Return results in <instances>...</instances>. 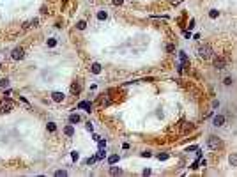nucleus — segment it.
<instances>
[{
	"label": "nucleus",
	"instance_id": "nucleus-1",
	"mask_svg": "<svg viewBox=\"0 0 237 177\" xmlns=\"http://www.w3.org/2000/svg\"><path fill=\"white\" fill-rule=\"evenodd\" d=\"M197 53H198V57L200 59H203V60H207V59H211L212 57V48L209 46V44H200L198 46V50H197Z\"/></svg>",
	"mask_w": 237,
	"mask_h": 177
},
{
	"label": "nucleus",
	"instance_id": "nucleus-2",
	"mask_svg": "<svg viewBox=\"0 0 237 177\" xmlns=\"http://www.w3.org/2000/svg\"><path fill=\"white\" fill-rule=\"evenodd\" d=\"M207 147L212 149V151H218V149L221 147V140L216 138V137H209V138H207Z\"/></svg>",
	"mask_w": 237,
	"mask_h": 177
},
{
	"label": "nucleus",
	"instance_id": "nucleus-3",
	"mask_svg": "<svg viewBox=\"0 0 237 177\" xmlns=\"http://www.w3.org/2000/svg\"><path fill=\"white\" fill-rule=\"evenodd\" d=\"M11 57H13L14 60H21V59L25 57L23 48H14V50H13V53H11Z\"/></svg>",
	"mask_w": 237,
	"mask_h": 177
},
{
	"label": "nucleus",
	"instance_id": "nucleus-4",
	"mask_svg": "<svg viewBox=\"0 0 237 177\" xmlns=\"http://www.w3.org/2000/svg\"><path fill=\"white\" fill-rule=\"evenodd\" d=\"M11 108H13V103L7 99V101H4L2 105H0V113H9V112H11Z\"/></svg>",
	"mask_w": 237,
	"mask_h": 177
},
{
	"label": "nucleus",
	"instance_id": "nucleus-5",
	"mask_svg": "<svg viewBox=\"0 0 237 177\" xmlns=\"http://www.w3.org/2000/svg\"><path fill=\"white\" fill-rule=\"evenodd\" d=\"M214 67H216V69H225V67H226V59L218 57V59L214 60Z\"/></svg>",
	"mask_w": 237,
	"mask_h": 177
},
{
	"label": "nucleus",
	"instance_id": "nucleus-6",
	"mask_svg": "<svg viewBox=\"0 0 237 177\" xmlns=\"http://www.w3.org/2000/svg\"><path fill=\"white\" fill-rule=\"evenodd\" d=\"M64 92H58V90H55V92H51V99H53L55 103H62L64 101Z\"/></svg>",
	"mask_w": 237,
	"mask_h": 177
},
{
	"label": "nucleus",
	"instance_id": "nucleus-7",
	"mask_svg": "<svg viewBox=\"0 0 237 177\" xmlns=\"http://www.w3.org/2000/svg\"><path fill=\"white\" fill-rule=\"evenodd\" d=\"M212 124L216 128H221L223 124H225V115H216L214 119H212Z\"/></svg>",
	"mask_w": 237,
	"mask_h": 177
},
{
	"label": "nucleus",
	"instance_id": "nucleus-8",
	"mask_svg": "<svg viewBox=\"0 0 237 177\" xmlns=\"http://www.w3.org/2000/svg\"><path fill=\"white\" fill-rule=\"evenodd\" d=\"M90 71L94 73V75H99V73H101V64H97V62H94V64L90 66Z\"/></svg>",
	"mask_w": 237,
	"mask_h": 177
},
{
	"label": "nucleus",
	"instance_id": "nucleus-9",
	"mask_svg": "<svg viewBox=\"0 0 237 177\" xmlns=\"http://www.w3.org/2000/svg\"><path fill=\"white\" fill-rule=\"evenodd\" d=\"M228 163H230V166H237V152L230 154V158H228Z\"/></svg>",
	"mask_w": 237,
	"mask_h": 177
},
{
	"label": "nucleus",
	"instance_id": "nucleus-10",
	"mask_svg": "<svg viewBox=\"0 0 237 177\" xmlns=\"http://www.w3.org/2000/svg\"><path fill=\"white\" fill-rule=\"evenodd\" d=\"M69 122H71V124L80 122V115H78V113H71V115H69Z\"/></svg>",
	"mask_w": 237,
	"mask_h": 177
},
{
	"label": "nucleus",
	"instance_id": "nucleus-11",
	"mask_svg": "<svg viewBox=\"0 0 237 177\" xmlns=\"http://www.w3.org/2000/svg\"><path fill=\"white\" fill-rule=\"evenodd\" d=\"M64 133L67 135V137H73V135H75V128L69 124V126H66V128H64Z\"/></svg>",
	"mask_w": 237,
	"mask_h": 177
},
{
	"label": "nucleus",
	"instance_id": "nucleus-12",
	"mask_svg": "<svg viewBox=\"0 0 237 177\" xmlns=\"http://www.w3.org/2000/svg\"><path fill=\"white\" fill-rule=\"evenodd\" d=\"M80 90H81V85H80L78 81H75V83H73V87H71V92H73V94H78Z\"/></svg>",
	"mask_w": 237,
	"mask_h": 177
},
{
	"label": "nucleus",
	"instance_id": "nucleus-13",
	"mask_svg": "<svg viewBox=\"0 0 237 177\" xmlns=\"http://www.w3.org/2000/svg\"><path fill=\"white\" fill-rule=\"evenodd\" d=\"M37 18H34V20H30V22H27L25 25H23V28H28V27H37Z\"/></svg>",
	"mask_w": 237,
	"mask_h": 177
},
{
	"label": "nucleus",
	"instance_id": "nucleus-14",
	"mask_svg": "<svg viewBox=\"0 0 237 177\" xmlns=\"http://www.w3.org/2000/svg\"><path fill=\"white\" fill-rule=\"evenodd\" d=\"M78 106H80V108H85L87 112H90V110H92V105H90V103H87V101H81Z\"/></svg>",
	"mask_w": 237,
	"mask_h": 177
},
{
	"label": "nucleus",
	"instance_id": "nucleus-15",
	"mask_svg": "<svg viewBox=\"0 0 237 177\" xmlns=\"http://www.w3.org/2000/svg\"><path fill=\"white\" fill-rule=\"evenodd\" d=\"M110 174H111V175H120V174H122V168H117V166H111V168H110Z\"/></svg>",
	"mask_w": 237,
	"mask_h": 177
},
{
	"label": "nucleus",
	"instance_id": "nucleus-16",
	"mask_svg": "<svg viewBox=\"0 0 237 177\" xmlns=\"http://www.w3.org/2000/svg\"><path fill=\"white\" fill-rule=\"evenodd\" d=\"M108 18V13L106 11H99L97 13V20H101V22H103V20H106Z\"/></svg>",
	"mask_w": 237,
	"mask_h": 177
},
{
	"label": "nucleus",
	"instance_id": "nucleus-17",
	"mask_svg": "<svg viewBox=\"0 0 237 177\" xmlns=\"http://www.w3.org/2000/svg\"><path fill=\"white\" fill-rule=\"evenodd\" d=\"M46 128H48V131H50V133H55V131H57L55 122H48V126H46Z\"/></svg>",
	"mask_w": 237,
	"mask_h": 177
},
{
	"label": "nucleus",
	"instance_id": "nucleus-18",
	"mask_svg": "<svg viewBox=\"0 0 237 177\" xmlns=\"http://www.w3.org/2000/svg\"><path fill=\"white\" fill-rule=\"evenodd\" d=\"M117 161H119V154H113V156H110V158H108V163H110V165L117 163Z\"/></svg>",
	"mask_w": 237,
	"mask_h": 177
},
{
	"label": "nucleus",
	"instance_id": "nucleus-19",
	"mask_svg": "<svg viewBox=\"0 0 237 177\" xmlns=\"http://www.w3.org/2000/svg\"><path fill=\"white\" fill-rule=\"evenodd\" d=\"M76 27H78V30H85V28H87V23H85V22H78Z\"/></svg>",
	"mask_w": 237,
	"mask_h": 177
},
{
	"label": "nucleus",
	"instance_id": "nucleus-20",
	"mask_svg": "<svg viewBox=\"0 0 237 177\" xmlns=\"http://www.w3.org/2000/svg\"><path fill=\"white\" fill-rule=\"evenodd\" d=\"M66 175H67L66 170H57V172H55V177H66Z\"/></svg>",
	"mask_w": 237,
	"mask_h": 177
},
{
	"label": "nucleus",
	"instance_id": "nucleus-21",
	"mask_svg": "<svg viewBox=\"0 0 237 177\" xmlns=\"http://www.w3.org/2000/svg\"><path fill=\"white\" fill-rule=\"evenodd\" d=\"M0 87H4V89L9 87V80H7V78H2V80H0Z\"/></svg>",
	"mask_w": 237,
	"mask_h": 177
},
{
	"label": "nucleus",
	"instance_id": "nucleus-22",
	"mask_svg": "<svg viewBox=\"0 0 237 177\" xmlns=\"http://www.w3.org/2000/svg\"><path fill=\"white\" fill-rule=\"evenodd\" d=\"M218 14H220V13L216 11V9H211V13H209V16H211V18H218Z\"/></svg>",
	"mask_w": 237,
	"mask_h": 177
},
{
	"label": "nucleus",
	"instance_id": "nucleus-23",
	"mask_svg": "<svg viewBox=\"0 0 237 177\" xmlns=\"http://www.w3.org/2000/svg\"><path fill=\"white\" fill-rule=\"evenodd\" d=\"M179 57H181V62H188V57H186V53H184V51H181Z\"/></svg>",
	"mask_w": 237,
	"mask_h": 177
},
{
	"label": "nucleus",
	"instance_id": "nucleus-24",
	"mask_svg": "<svg viewBox=\"0 0 237 177\" xmlns=\"http://www.w3.org/2000/svg\"><path fill=\"white\" fill-rule=\"evenodd\" d=\"M48 46H51V48L57 46V39H48Z\"/></svg>",
	"mask_w": 237,
	"mask_h": 177
},
{
	"label": "nucleus",
	"instance_id": "nucleus-25",
	"mask_svg": "<svg viewBox=\"0 0 237 177\" xmlns=\"http://www.w3.org/2000/svg\"><path fill=\"white\" fill-rule=\"evenodd\" d=\"M223 83H225V85H232V78H230V76H226V78L223 80Z\"/></svg>",
	"mask_w": 237,
	"mask_h": 177
},
{
	"label": "nucleus",
	"instance_id": "nucleus-26",
	"mask_svg": "<svg viewBox=\"0 0 237 177\" xmlns=\"http://www.w3.org/2000/svg\"><path fill=\"white\" fill-rule=\"evenodd\" d=\"M158 160H159V161H164V160H168V154H159V156H158Z\"/></svg>",
	"mask_w": 237,
	"mask_h": 177
},
{
	"label": "nucleus",
	"instance_id": "nucleus-27",
	"mask_svg": "<svg viewBox=\"0 0 237 177\" xmlns=\"http://www.w3.org/2000/svg\"><path fill=\"white\" fill-rule=\"evenodd\" d=\"M96 160H97V156H94V158H89V160H87V165H92Z\"/></svg>",
	"mask_w": 237,
	"mask_h": 177
},
{
	"label": "nucleus",
	"instance_id": "nucleus-28",
	"mask_svg": "<svg viewBox=\"0 0 237 177\" xmlns=\"http://www.w3.org/2000/svg\"><path fill=\"white\" fill-rule=\"evenodd\" d=\"M105 158V151H99V154H97V160H103Z\"/></svg>",
	"mask_w": 237,
	"mask_h": 177
},
{
	"label": "nucleus",
	"instance_id": "nucleus-29",
	"mask_svg": "<svg viewBox=\"0 0 237 177\" xmlns=\"http://www.w3.org/2000/svg\"><path fill=\"white\" fill-rule=\"evenodd\" d=\"M181 2H182V0H170L172 5H177V4H181Z\"/></svg>",
	"mask_w": 237,
	"mask_h": 177
},
{
	"label": "nucleus",
	"instance_id": "nucleus-30",
	"mask_svg": "<svg viewBox=\"0 0 237 177\" xmlns=\"http://www.w3.org/2000/svg\"><path fill=\"white\" fill-rule=\"evenodd\" d=\"M142 158H150V152H142Z\"/></svg>",
	"mask_w": 237,
	"mask_h": 177
},
{
	"label": "nucleus",
	"instance_id": "nucleus-31",
	"mask_svg": "<svg viewBox=\"0 0 237 177\" xmlns=\"http://www.w3.org/2000/svg\"><path fill=\"white\" fill-rule=\"evenodd\" d=\"M87 129H89V131H92V129H94V126H92L90 122H87Z\"/></svg>",
	"mask_w": 237,
	"mask_h": 177
},
{
	"label": "nucleus",
	"instance_id": "nucleus-32",
	"mask_svg": "<svg viewBox=\"0 0 237 177\" xmlns=\"http://www.w3.org/2000/svg\"><path fill=\"white\" fill-rule=\"evenodd\" d=\"M122 2H124V0H113V4H115V5H120Z\"/></svg>",
	"mask_w": 237,
	"mask_h": 177
},
{
	"label": "nucleus",
	"instance_id": "nucleus-33",
	"mask_svg": "<svg viewBox=\"0 0 237 177\" xmlns=\"http://www.w3.org/2000/svg\"><path fill=\"white\" fill-rule=\"evenodd\" d=\"M0 69H2V66H0Z\"/></svg>",
	"mask_w": 237,
	"mask_h": 177
}]
</instances>
